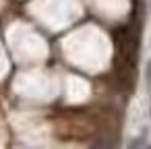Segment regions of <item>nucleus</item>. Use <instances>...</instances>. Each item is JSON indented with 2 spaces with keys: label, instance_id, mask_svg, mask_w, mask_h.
I'll return each instance as SVG.
<instances>
[{
  "label": "nucleus",
  "instance_id": "nucleus-1",
  "mask_svg": "<svg viewBox=\"0 0 151 149\" xmlns=\"http://www.w3.org/2000/svg\"><path fill=\"white\" fill-rule=\"evenodd\" d=\"M139 54V27L134 23L122 27L116 33V64L124 71H132Z\"/></svg>",
  "mask_w": 151,
  "mask_h": 149
},
{
  "label": "nucleus",
  "instance_id": "nucleus-2",
  "mask_svg": "<svg viewBox=\"0 0 151 149\" xmlns=\"http://www.w3.org/2000/svg\"><path fill=\"white\" fill-rule=\"evenodd\" d=\"M145 83H147V91H149V97H151V60L145 66Z\"/></svg>",
  "mask_w": 151,
  "mask_h": 149
}]
</instances>
